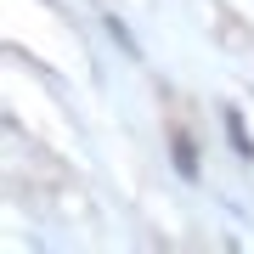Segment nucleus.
I'll use <instances>...</instances> for the list:
<instances>
[{
  "label": "nucleus",
  "instance_id": "obj_1",
  "mask_svg": "<svg viewBox=\"0 0 254 254\" xmlns=\"http://www.w3.org/2000/svg\"><path fill=\"white\" fill-rule=\"evenodd\" d=\"M175 158H181V175H198V164H192V141H175Z\"/></svg>",
  "mask_w": 254,
  "mask_h": 254
}]
</instances>
